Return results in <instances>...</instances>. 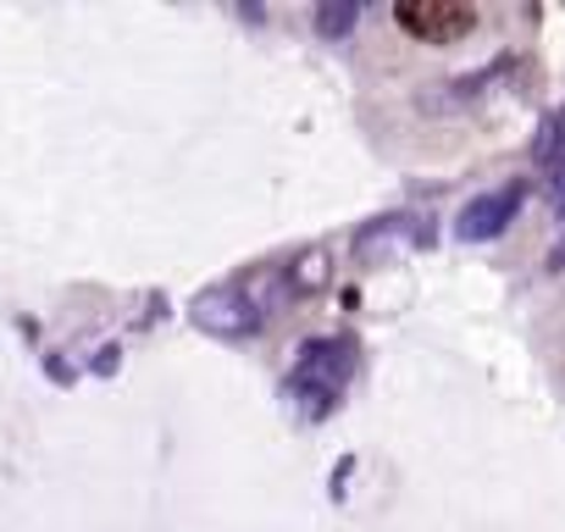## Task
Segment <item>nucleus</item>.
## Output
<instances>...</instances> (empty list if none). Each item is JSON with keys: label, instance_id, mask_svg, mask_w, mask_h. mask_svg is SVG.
I'll use <instances>...</instances> for the list:
<instances>
[{"label": "nucleus", "instance_id": "2", "mask_svg": "<svg viewBox=\"0 0 565 532\" xmlns=\"http://www.w3.org/2000/svg\"><path fill=\"white\" fill-rule=\"evenodd\" d=\"M189 317H194V328L211 333V339H249V333L260 328V306H255L244 289H227V284L194 295Z\"/></svg>", "mask_w": 565, "mask_h": 532}, {"label": "nucleus", "instance_id": "3", "mask_svg": "<svg viewBox=\"0 0 565 532\" xmlns=\"http://www.w3.org/2000/svg\"><path fill=\"white\" fill-rule=\"evenodd\" d=\"M394 18L405 34H416L427 45H449V40L471 34V23H477V12L455 7V0H405V7H394Z\"/></svg>", "mask_w": 565, "mask_h": 532}, {"label": "nucleus", "instance_id": "6", "mask_svg": "<svg viewBox=\"0 0 565 532\" xmlns=\"http://www.w3.org/2000/svg\"><path fill=\"white\" fill-rule=\"evenodd\" d=\"M532 161H537V167H548V172L565 161V111L543 117V128H537V139H532Z\"/></svg>", "mask_w": 565, "mask_h": 532}, {"label": "nucleus", "instance_id": "7", "mask_svg": "<svg viewBox=\"0 0 565 532\" xmlns=\"http://www.w3.org/2000/svg\"><path fill=\"white\" fill-rule=\"evenodd\" d=\"M355 18H361L355 0H328V7H317V34L322 40H344L355 29Z\"/></svg>", "mask_w": 565, "mask_h": 532}, {"label": "nucleus", "instance_id": "8", "mask_svg": "<svg viewBox=\"0 0 565 532\" xmlns=\"http://www.w3.org/2000/svg\"><path fill=\"white\" fill-rule=\"evenodd\" d=\"M548 200H554V211L565 216V161L554 167V178H548Z\"/></svg>", "mask_w": 565, "mask_h": 532}, {"label": "nucleus", "instance_id": "9", "mask_svg": "<svg viewBox=\"0 0 565 532\" xmlns=\"http://www.w3.org/2000/svg\"><path fill=\"white\" fill-rule=\"evenodd\" d=\"M548 273H565V244H559V249L548 255Z\"/></svg>", "mask_w": 565, "mask_h": 532}, {"label": "nucleus", "instance_id": "5", "mask_svg": "<svg viewBox=\"0 0 565 532\" xmlns=\"http://www.w3.org/2000/svg\"><path fill=\"white\" fill-rule=\"evenodd\" d=\"M328 278H333V255L322 244L317 249H300L289 260V295H317V289H328Z\"/></svg>", "mask_w": 565, "mask_h": 532}, {"label": "nucleus", "instance_id": "4", "mask_svg": "<svg viewBox=\"0 0 565 532\" xmlns=\"http://www.w3.org/2000/svg\"><path fill=\"white\" fill-rule=\"evenodd\" d=\"M521 200H526V183H504V189H488V194H477L460 216H455V233L466 238V244H482V238H499L510 222H515V211H521Z\"/></svg>", "mask_w": 565, "mask_h": 532}, {"label": "nucleus", "instance_id": "1", "mask_svg": "<svg viewBox=\"0 0 565 532\" xmlns=\"http://www.w3.org/2000/svg\"><path fill=\"white\" fill-rule=\"evenodd\" d=\"M355 372V344L350 339H311L295 361V377H289V394L311 400V416H328L339 389L350 383Z\"/></svg>", "mask_w": 565, "mask_h": 532}]
</instances>
